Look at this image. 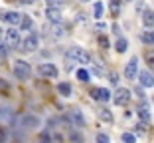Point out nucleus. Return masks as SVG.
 I'll return each mask as SVG.
<instances>
[{"label": "nucleus", "instance_id": "nucleus-1", "mask_svg": "<svg viewBox=\"0 0 154 143\" xmlns=\"http://www.w3.org/2000/svg\"><path fill=\"white\" fill-rule=\"evenodd\" d=\"M67 58L77 64H91V54L83 48H69L67 50Z\"/></svg>", "mask_w": 154, "mask_h": 143}, {"label": "nucleus", "instance_id": "nucleus-2", "mask_svg": "<svg viewBox=\"0 0 154 143\" xmlns=\"http://www.w3.org/2000/svg\"><path fill=\"white\" fill-rule=\"evenodd\" d=\"M12 72L18 80H26L28 76H30V64L24 62V60H16L14 66H12Z\"/></svg>", "mask_w": 154, "mask_h": 143}, {"label": "nucleus", "instance_id": "nucleus-3", "mask_svg": "<svg viewBox=\"0 0 154 143\" xmlns=\"http://www.w3.org/2000/svg\"><path fill=\"white\" fill-rule=\"evenodd\" d=\"M22 16H24V14L16 12V10H6V12H0V20L8 22L12 28L20 26V22H22Z\"/></svg>", "mask_w": 154, "mask_h": 143}, {"label": "nucleus", "instance_id": "nucleus-4", "mask_svg": "<svg viewBox=\"0 0 154 143\" xmlns=\"http://www.w3.org/2000/svg\"><path fill=\"white\" fill-rule=\"evenodd\" d=\"M4 42H6V48H18L20 44V32L16 30V28H10V30H6L4 32Z\"/></svg>", "mask_w": 154, "mask_h": 143}, {"label": "nucleus", "instance_id": "nucleus-5", "mask_svg": "<svg viewBox=\"0 0 154 143\" xmlns=\"http://www.w3.org/2000/svg\"><path fill=\"white\" fill-rule=\"evenodd\" d=\"M128 99H131V89H127V88H119L117 92H115V96H113L115 106H121V107L127 106Z\"/></svg>", "mask_w": 154, "mask_h": 143}, {"label": "nucleus", "instance_id": "nucleus-6", "mask_svg": "<svg viewBox=\"0 0 154 143\" xmlns=\"http://www.w3.org/2000/svg\"><path fill=\"white\" fill-rule=\"evenodd\" d=\"M91 97L97 99V102H109L111 97H113V93H111L107 88H93L91 89Z\"/></svg>", "mask_w": 154, "mask_h": 143}, {"label": "nucleus", "instance_id": "nucleus-7", "mask_svg": "<svg viewBox=\"0 0 154 143\" xmlns=\"http://www.w3.org/2000/svg\"><path fill=\"white\" fill-rule=\"evenodd\" d=\"M38 74L44 76V78H57V68L54 64H40L38 66Z\"/></svg>", "mask_w": 154, "mask_h": 143}, {"label": "nucleus", "instance_id": "nucleus-8", "mask_svg": "<svg viewBox=\"0 0 154 143\" xmlns=\"http://www.w3.org/2000/svg\"><path fill=\"white\" fill-rule=\"evenodd\" d=\"M136 76H138V60H136V58H131L128 64H127V68H125V78L134 80Z\"/></svg>", "mask_w": 154, "mask_h": 143}, {"label": "nucleus", "instance_id": "nucleus-9", "mask_svg": "<svg viewBox=\"0 0 154 143\" xmlns=\"http://www.w3.org/2000/svg\"><path fill=\"white\" fill-rule=\"evenodd\" d=\"M138 82H140V88H154V76L146 70L138 72Z\"/></svg>", "mask_w": 154, "mask_h": 143}, {"label": "nucleus", "instance_id": "nucleus-10", "mask_svg": "<svg viewBox=\"0 0 154 143\" xmlns=\"http://www.w3.org/2000/svg\"><path fill=\"white\" fill-rule=\"evenodd\" d=\"M22 50L24 52H34V50H38V36L36 34H30V36L24 40V44H22Z\"/></svg>", "mask_w": 154, "mask_h": 143}, {"label": "nucleus", "instance_id": "nucleus-11", "mask_svg": "<svg viewBox=\"0 0 154 143\" xmlns=\"http://www.w3.org/2000/svg\"><path fill=\"white\" fill-rule=\"evenodd\" d=\"M45 18L51 20V22H61V10L57 8V6H54V8H45Z\"/></svg>", "mask_w": 154, "mask_h": 143}, {"label": "nucleus", "instance_id": "nucleus-12", "mask_svg": "<svg viewBox=\"0 0 154 143\" xmlns=\"http://www.w3.org/2000/svg\"><path fill=\"white\" fill-rule=\"evenodd\" d=\"M136 113H138V117H140L142 121H144V125H150V121H152V117H150V109L148 106H138V109H136Z\"/></svg>", "mask_w": 154, "mask_h": 143}, {"label": "nucleus", "instance_id": "nucleus-13", "mask_svg": "<svg viewBox=\"0 0 154 143\" xmlns=\"http://www.w3.org/2000/svg\"><path fill=\"white\" fill-rule=\"evenodd\" d=\"M142 24H144L148 30L154 26V12L152 10H144V12H142Z\"/></svg>", "mask_w": 154, "mask_h": 143}, {"label": "nucleus", "instance_id": "nucleus-14", "mask_svg": "<svg viewBox=\"0 0 154 143\" xmlns=\"http://www.w3.org/2000/svg\"><path fill=\"white\" fill-rule=\"evenodd\" d=\"M140 42L146 44V46H152L154 44V30H144V32L140 34Z\"/></svg>", "mask_w": 154, "mask_h": 143}, {"label": "nucleus", "instance_id": "nucleus-15", "mask_svg": "<svg viewBox=\"0 0 154 143\" xmlns=\"http://www.w3.org/2000/svg\"><path fill=\"white\" fill-rule=\"evenodd\" d=\"M115 50H117L119 54H122V52H127V50H128V42H127V38H122V36H119L117 44H115Z\"/></svg>", "mask_w": 154, "mask_h": 143}, {"label": "nucleus", "instance_id": "nucleus-16", "mask_svg": "<svg viewBox=\"0 0 154 143\" xmlns=\"http://www.w3.org/2000/svg\"><path fill=\"white\" fill-rule=\"evenodd\" d=\"M97 115H99V119L107 121V123H111V121H113V113H111L109 109H105V107H101V109L97 111Z\"/></svg>", "mask_w": 154, "mask_h": 143}, {"label": "nucleus", "instance_id": "nucleus-17", "mask_svg": "<svg viewBox=\"0 0 154 143\" xmlns=\"http://www.w3.org/2000/svg\"><path fill=\"white\" fill-rule=\"evenodd\" d=\"M57 92L63 97H67V96H71V86L67 82H61V83H57Z\"/></svg>", "mask_w": 154, "mask_h": 143}, {"label": "nucleus", "instance_id": "nucleus-18", "mask_svg": "<svg viewBox=\"0 0 154 143\" xmlns=\"http://www.w3.org/2000/svg\"><path fill=\"white\" fill-rule=\"evenodd\" d=\"M69 117H71V121H73V123H79V125H83V123H85V121H83L81 111H79V109H71V111H69Z\"/></svg>", "mask_w": 154, "mask_h": 143}, {"label": "nucleus", "instance_id": "nucleus-19", "mask_svg": "<svg viewBox=\"0 0 154 143\" xmlns=\"http://www.w3.org/2000/svg\"><path fill=\"white\" fill-rule=\"evenodd\" d=\"M103 16V2H95L93 6V18H101Z\"/></svg>", "mask_w": 154, "mask_h": 143}, {"label": "nucleus", "instance_id": "nucleus-20", "mask_svg": "<svg viewBox=\"0 0 154 143\" xmlns=\"http://www.w3.org/2000/svg\"><path fill=\"white\" fill-rule=\"evenodd\" d=\"M121 141H122V143H136V137H134V133H128V131H125V133L121 135Z\"/></svg>", "mask_w": 154, "mask_h": 143}, {"label": "nucleus", "instance_id": "nucleus-21", "mask_svg": "<svg viewBox=\"0 0 154 143\" xmlns=\"http://www.w3.org/2000/svg\"><path fill=\"white\" fill-rule=\"evenodd\" d=\"M122 0H109V4H111V12H113V16H119V6H121Z\"/></svg>", "mask_w": 154, "mask_h": 143}, {"label": "nucleus", "instance_id": "nucleus-22", "mask_svg": "<svg viewBox=\"0 0 154 143\" xmlns=\"http://www.w3.org/2000/svg\"><path fill=\"white\" fill-rule=\"evenodd\" d=\"M32 18H30V16H22V22H20V28H22V30H30V28H32Z\"/></svg>", "mask_w": 154, "mask_h": 143}, {"label": "nucleus", "instance_id": "nucleus-23", "mask_svg": "<svg viewBox=\"0 0 154 143\" xmlns=\"http://www.w3.org/2000/svg\"><path fill=\"white\" fill-rule=\"evenodd\" d=\"M75 76H77L79 82H89V72H87V70H77Z\"/></svg>", "mask_w": 154, "mask_h": 143}, {"label": "nucleus", "instance_id": "nucleus-24", "mask_svg": "<svg viewBox=\"0 0 154 143\" xmlns=\"http://www.w3.org/2000/svg\"><path fill=\"white\" fill-rule=\"evenodd\" d=\"M144 60L154 68V50H146V52H144Z\"/></svg>", "mask_w": 154, "mask_h": 143}, {"label": "nucleus", "instance_id": "nucleus-25", "mask_svg": "<svg viewBox=\"0 0 154 143\" xmlns=\"http://www.w3.org/2000/svg\"><path fill=\"white\" fill-rule=\"evenodd\" d=\"M97 143H111V137L107 133H99L97 135Z\"/></svg>", "mask_w": 154, "mask_h": 143}, {"label": "nucleus", "instance_id": "nucleus-26", "mask_svg": "<svg viewBox=\"0 0 154 143\" xmlns=\"http://www.w3.org/2000/svg\"><path fill=\"white\" fill-rule=\"evenodd\" d=\"M97 42H99V46L105 48V50L109 48V38H107V36H99V40H97Z\"/></svg>", "mask_w": 154, "mask_h": 143}, {"label": "nucleus", "instance_id": "nucleus-27", "mask_svg": "<svg viewBox=\"0 0 154 143\" xmlns=\"http://www.w3.org/2000/svg\"><path fill=\"white\" fill-rule=\"evenodd\" d=\"M109 82L113 83V86H115V83H119V74H115V72H111V74H109Z\"/></svg>", "mask_w": 154, "mask_h": 143}, {"label": "nucleus", "instance_id": "nucleus-28", "mask_svg": "<svg viewBox=\"0 0 154 143\" xmlns=\"http://www.w3.org/2000/svg\"><path fill=\"white\" fill-rule=\"evenodd\" d=\"M0 143H6V129L0 127Z\"/></svg>", "mask_w": 154, "mask_h": 143}, {"label": "nucleus", "instance_id": "nucleus-29", "mask_svg": "<svg viewBox=\"0 0 154 143\" xmlns=\"http://www.w3.org/2000/svg\"><path fill=\"white\" fill-rule=\"evenodd\" d=\"M136 93H138V97H144V92H142V89H140V86L136 88Z\"/></svg>", "mask_w": 154, "mask_h": 143}, {"label": "nucleus", "instance_id": "nucleus-30", "mask_svg": "<svg viewBox=\"0 0 154 143\" xmlns=\"http://www.w3.org/2000/svg\"><path fill=\"white\" fill-rule=\"evenodd\" d=\"M81 2H89V0H81Z\"/></svg>", "mask_w": 154, "mask_h": 143}, {"label": "nucleus", "instance_id": "nucleus-31", "mask_svg": "<svg viewBox=\"0 0 154 143\" xmlns=\"http://www.w3.org/2000/svg\"><path fill=\"white\" fill-rule=\"evenodd\" d=\"M127 2H132V0H127Z\"/></svg>", "mask_w": 154, "mask_h": 143}]
</instances>
